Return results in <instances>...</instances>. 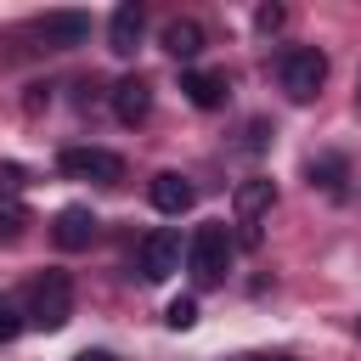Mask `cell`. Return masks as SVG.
Wrapping results in <instances>:
<instances>
[{
  "instance_id": "4fadbf2b",
  "label": "cell",
  "mask_w": 361,
  "mask_h": 361,
  "mask_svg": "<svg viewBox=\"0 0 361 361\" xmlns=\"http://www.w3.org/2000/svg\"><path fill=\"white\" fill-rule=\"evenodd\" d=\"M180 90H186V102L192 107H226V73H203V68H192V73H180Z\"/></svg>"
},
{
  "instance_id": "8992f818",
  "label": "cell",
  "mask_w": 361,
  "mask_h": 361,
  "mask_svg": "<svg viewBox=\"0 0 361 361\" xmlns=\"http://www.w3.org/2000/svg\"><path fill=\"white\" fill-rule=\"evenodd\" d=\"M51 237H56V248H68V254H79V248H90V243H96V214H90L85 203H68V209L56 214V226H51Z\"/></svg>"
},
{
  "instance_id": "8fae6325",
  "label": "cell",
  "mask_w": 361,
  "mask_h": 361,
  "mask_svg": "<svg viewBox=\"0 0 361 361\" xmlns=\"http://www.w3.org/2000/svg\"><path fill=\"white\" fill-rule=\"evenodd\" d=\"M158 45H164L175 62H192V56L203 51V23H197V17H169L164 34H158Z\"/></svg>"
},
{
  "instance_id": "52a82bcc",
  "label": "cell",
  "mask_w": 361,
  "mask_h": 361,
  "mask_svg": "<svg viewBox=\"0 0 361 361\" xmlns=\"http://www.w3.org/2000/svg\"><path fill=\"white\" fill-rule=\"evenodd\" d=\"M141 28H147L141 6H135V0H124V6L113 11V23H107V51H113V56H135V45H141Z\"/></svg>"
},
{
  "instance_id": "2e32d148",
  "label": "cell",
  "mask_w": 361,
  "mask_h": 361,
  "mask_svg": "<svg viewBox=\"0 0 361 361\" xmlns=\"http://www.w3.org/2000/svg\"><path fill=\"white\" fill-rule=\"evenodd\" d=\"M164 322H169L175 333H186V327H197V299H192V293H180V299H169V310H164Z\"/></svg>"
},
{
  "instance_id": "7a4b0ae2",
  "label": "cell",
  "mask_w": 361,
  "mask_h": 361,
  "mask_svg": "<svg viewBox=\"0 0 361 361\" xmlns=\"http://www.w3.org/2000/svg\"><path fill=\"white\" fill-rule=\"evenodd\" d=\"M276 79H282V90H288L293 102H310V96L327 85V56H322L316 45H288V51L276 56Z\"/></svg>"
},
{
  "instance_id": "5b68a950",
  "label": "cell",
  "mask_w": 361,
  "mask_h": 361,
  "mask_svg": "<svg viewBox=\"0 0 361 361\" xmlns=\"http://www.w3.org/2000/svg\"><path fill=\"white\" fill-rule=\"evenodd\" d=\"M180 259H186V243H180V231H169V226L147 231L141 248H135V271H141L147 282H169V276L180 271Z\"/></svg>"
},
{
  "instance_id": "6da1fadb",
  "label": "cell",
  "mask_w": 361,
  "mask_h": 361,
  "mask_svg": "<svg viewBox=\"0 0 361 361\" xmlns=\"http://www.w3.org/2000/svg\"><path fill=\"white\" fill-rule=\"evenodd\" d=\"M28 327H39V333H56V327H68V316H73V282H68V271H45L34 288H28Z\"/></svg>"
},
{
  "instance_id": "30bf717a",
  "label": "cell",
  "mask_w": 361,
  "mask_h": 361,
  "mask_svg": "<svg viewBox=\"0 0 361 361\" xmlns=\"http://www.w3.org/2000/svg\"><path fill=\"white\" fill-rule=\"evenodd\" d=\"M39 39L45 45H85L90 39V17L85 11H45L39 17Z\"/></svg>"
},
{
  "instance_id": "3957f363",
  "label": "cell",
  "mask_w": 361,
  "mask_h": 361,
  "mask_svg": "<svg viewBox=\"0 0 361 361\" xmlns=\"http://www.w3.org/2000/svg\"><path fill=\"white\" fill-rule=\"evenodd\" d=\"M186 271H192L197 282H220V276L231 271V237H226V226H197V231H192V243H186Z\"/></svg>"
},
{
  "instance_id": "7c38bea8",
  "label": "cell",
  "mask_w": 361,
  "mask_h": 361,
  "mask_svg": "<svg viewBox=\"0 0 361 361\" xmlns=\"http://www.w3.org/2000/svg\"><path fill=\"white\" fill-rule=\"evenodd\" d=\"M276 203V186L265 180V175H254V180H237V192H231V209H237V220L243 226H254L265 209Z\"/></svg>"
},
{
  "instance_id": "ba28073f",
  "label": "cell",
  "mask_w": 361,
  "mask_h": 361,
  "mask_svg": "<svg viewBox=\"0 0 361 361\" xmlns=\"http://www.w3.org/2000/svg\"><path fill=\"white\" fill-rule=\"evenodd\" d=\"M113 113H118V124H141V118L152 113V85H147L141 73L118 79V85H113Z\"/></svg>"
},
{
  "instance_id": "9c48e42d",
  "label": "cell",
  "mask_w": 361,
  "mask_h": 361,
  "mask_svg": "<svg viewBox=\"0 0 361 361\" xmlns=\"http://www.w3.org/2000/svg\"><path fill=\"white\" fill-rule=\"evenodd\" d=\"M192 203H197V186H192L186 175H175V169L152 175V209H158V214H186Z\"/></svg>"
},
{
  "instance_id": "d6986e66",
  "label": "cell",
  "mask_w": 361,
  "mask_h": 361,
  "mask_svg": "<svg viewBox=\"0 0 361 361\" xmlns=\"http://www.w3.org/2000/svg\"><path fill=\"white\" fill-rule=\"evenodd\" d=\"M23 186H28L23 164H0V197H11V192H23Z\"/></svg>"
},
{
  "instance_id": "ac0fdd59",
  "label": "cell",
  "mask_w": 361,
  "mask_h": 361,
  "mask_svg": "<svg viewBox=\"0 0 361 361\" xmlns=\"http://www.w3.org/2000/svg\"><path fill=\"white\" fill-rule=\"evenodd\" d=\"M282 23H288V11H282V6H259V11H254V28H259V34H276Z\"/></svg>"
},
{
  "instance_id": "e0dca14e",
  "label": "cell",
  "mask_w": 361,
  "mask_h": 361,
  "mask_svg": "<svg viewBox=\"0 0 361 361\" xmlns=\"http://www.w3.org/2000/svg\"><path fill=\"white\" fill-rule=\"evenodd\" d=\"M23 322H28V316H23L11 299H0V344H6V338H17V333H23Z\"/></svg>"
},
{
  "instance_id": "9a60e30c",
  "label": "cell",
  "mask_w": 361,
  "mask_h": 361,
  "mask_svg": "<svg viewBox=\"0 0 361 361\" xmlns=\"http://www.w3.org/2000/svg\"><path fill=\"white\" fill-rule=\"evenodd\" d=\"M23 231H28V209L17 197H0V243H23Z\"/></svg>"
},
{
  "instance_id": "5bb4252c",
  "label": "cell",
  "mask_w": 361,
  "mask_h": 361,
  "mask_svg": "<svg viewBox=\"0 0 361 361\" xmlns=\"http://www.w3.org/2000/svg\"><path fill=\"white\" fill-rule=\"evenodd\" d=\"M305 180H310V186H322L327 197H344V180H350V164H344L338 152H322V158H310V164H305Z\"/></svg>"
},
{
  "instance_id": "277c9868",
  "label": "cell",
  "mask_w": 361,
  "mask_h": 361,
  "mask_svg": "<svg viewBox=\"0 0 361 361\" xmlns=\"http://www.w3.org/2000/svg\"><path fill=\"white\" fill-rule=\"evenodd\" d=\"M56 169L68 180H96V186H118L124 180V158L107 152V147H62Z\"/></svg>"
},
{
  "instance_id": "ffe728a7",
  "label": "cell",
  "mask_w": 361,
  "mask_h": 361,
  "mask_svg": "<svg viewBox=\"0 0 361 361\" xmlns=\"http://www.w3.org/2000/svg\"><path fill=\"white\" fill-rule=\"evenodd\" d=\"M73 361H113L107 350H85V355H73Z\"/></svg>"
},
{
  "instance_id": "44dd1931",
  "label": "cell",
  "mask_w": 361,
  "mask_h": 361,
  "mask_svg": "<svg viewBox=\"0 0 361 361\" xmlns=\"http://www.w3.org/2000/svg\"><path fill=\"white\" fill-rule=\"evenodd\" d=\"M355 102H361V90H355Z\"/></svg>"
}]
</instances>
